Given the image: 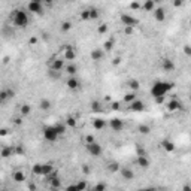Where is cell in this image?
Masks as SVG:
<instances>
[{"label": "cell", "instance_id": "6da1fadb", "mask_svg": "<svg viewBox=\"0 0 191 191\" xmlns=\"http://www.w3.org/2000/svg\"><path fill=\"white\" fill-rule=\"evenodd\" d=\"M11 20L17 28H26L28 26V14L24 9H15L11 14Z\"/></svg>", "mask_w": 191, "mask_h": 191}, {"label": "cell", "instance_id": "7a4b0ae2", "mask_svg": "<svg viewBox=\"0 0 191 191\" xmlns=\"http://www.w3.org/2000/svg\"><path fill=\"white\" fill-rule=\"evenodd\" d=\"M175 87L173 82H166V81H157L152 84L151 87V96L152 97H158V96H166L172 88Z\"/></svg>", "mask_w": 191, "mask_h": 191}, {"label": "cell", "instance_id": "3957f363", "mask_svg": "<svg viewBox=\"0 0 191 191\" xmlns=\"http://www.w3.org/2000/svg\"><path fill=\"white\" fill-rule=\"evenodd\" d=\"M85 149H87V152H88L90 155H93V157H100V155H102V152H103L102 145L97 142V140L90 142V143H85Z\"/></svg>", "mask_w": 191, "mask_h": 191}, {"label": "cell", "instance_id": "277c9868", "mask_svg": "<svg viewBox=\"0 0 191 191\" xmlns=\"http://www.w3.org/2000/svg\"><path fill=\"white\" fill-rule=\"evenodd\" d=\"M58 133H57V130H55L54 125H47V127H43V137H45V140L48 142H55L57 139H58Z\"/></svg>", "mask_w": 191, "mask_h": 191}, {"label": "cell", "instance_id": "5b68a950", "mask_svg": "<svg viewBox=\"0 0 191 191\" xmlns=\"http://www.w3.org/2000/svg\"><path fill=\"white\" fill-rule=\"evenodd\" d=\"M120 21H121V24H123L124 27H127V26L129 27H136L137 24H139V20L130 14H121L120 15Z\"/></svg>", "mask_w": 191, "mask_h": 191}, {"label": "cell", "instance_id": "8992f818", "mask_svg": "<svg viewBox=\"0 0 191 191\" xmlns=\"http://www.w3.org/2000/svg\"><path fill=\"white\" fill-rule=\"evenodd\" d=\"M61 49H63V58H64V61L66 60L67 61H73L76 58V49L72 45H64Z\"/></svg>", "mask_w": 191, "mask_h": 191}, {"label": "cell", "instance_id": "52a82bcc", "mask_svg": "<svg viewBox=\"0 0 191 191\" xmlns=\"http://www.w3.org/2000/svg\"><path fill=\"white\" fill-rule=\"evenodd\" d=\"M129 109L131 112H143V110L146 109V105L142 102V100H139V99H135L133 102L129 103Z\"/></svg>", "mask_w": 191, "mask_h": 191}, {"label": "cell", "instance_id": "ba28073f", "mask_svg": "<svg viewBox=\"0 0 191 191\" xmlns=\"http://www.w3.org/2000/svg\"><path fill=\"white\" fill-rule=\"evenodd\" d=\"M27 11L28 12H32V14L42 15L43 14V6H42V3H37V2H28Z\"/></svg>", "mask_w": 191, "mask_h": 191}, {"label": "cell", "instance_id": "9c48e42d", "mask_svg": "<svg viewBox=\"0 0 191 191\" xmlns=\"http://www.w3.org/2000/svg\"><path fill=\"white\" fill-rule=\"evenodd\" d=\"M109 127L110 130H114V131H123L124 129V121L123 120H120V118H110L109 121Z\"/></svg>", "mask_w": 191, "mask_h": 191}, {"label": "cell", "instance_id": "30bf717a", "mask_svg": "<svg viewBox=\"0 0 191 191\" xmlns=\"http://www.w3.org/2000/svg\"><path fill=\"white\" fill-rule=\"evenodd\" d=\"M166 109L169 110V112H176V110L182 109V103L179 102L178 99H172L169 102L166 103Z\"/></svg>", "mask_w": 191, "mask_h": 191}, {"label": "cell", "instance_id": "8fae6325", "mask_svg": "<svg viewBox=\"0 0 191 191\" xmlns=\"http://www.w3.org/2000/svg\"><path fill=\"white\" fill-rule=\"evenodd\" d=\"M120 173H121V176H123L124 181H133L135 179V172L131 167H120Z\"/></svg>", "mask_w": 191, "mask_h": 191}, {"label": "cell", "instance_id": "7c38bea8", "mask_svg": "<svg viewBox=\"0 0 191 191\" xmlns=\"http://www.w3.org/2000/svg\"><path fill=\"white\" fill-rule=\"evenodd\" d=\"M64 69V58H52L51 60V70L61 72Z\"/></svg>", "mask_w": 191, "mask_h": 191}, {"label": "cell", "instance_id": "4fadbf2b", "mask_svg": "<svg viewBox=\"0 0 191 191\" xmlns=\"http://www.w3.org/2000/svg\"><path fill=\"white\" fill-rule=\"evenodd\" d=\"M161 67H163L164 72H173L175 70V61L169 57H166L161 60Z\"/></svg>", "mask_w": 191, "mask_h": 191}, {"label": "cell", "instance_id": "5bb4252c", "mask_svg": "<svg viewBox=\"0 0 191 191\" xmlns=\"http://www.w3.org/2000/svg\"><path fill=\"white\" fill-rule=\"evenodd\" d=\"M152 15H154V20L158 21V22H161V21L166 20V11H164L163 7H155V9L152 11Z\"/></svg>", "mask_w": 191, "mask_h": 191}, {"label": "cell", "instance_id": "9a60e30c", "mask_svg": "<svg viewBox=\"0 0 191 191\" xmlns=\"http://www.w3.org/2000/svg\"><path fill=\"white\" fill-rule=\"evenodd\" d=\"M79 79L78 78H75V76H69L67 81H66V87H67L69 90H78L79 88Z\"/></svg>", "mask_w": 191, "mask_h": 191}, {"label": "cell", "instance_id": "2e32d148", "mask_svg": "<svg viewBox=\"0 0 191 191\" xmlns=\"http://www.w3.org/2000/svg\"><path fill=\"white\" fill-rule=\"evenodd\" d=\"M90 57H91V60H94V61H100V60H103V57H105V51H103V49H99V48H96V49L91 51Z\"/></svg>", "mask_w": 191, "mask_h": 191}, {"label": "cell", "instance_id": "e0dca14e", "mask_svg": "<svg viewBox=\"0 0 191 191\" xmlns=\"http://www.w3.org/2000/svg\"><path fill=\"white\" fill-rule=\"evenodd\" d=\"M137 164H139V167H142V169H148L149 167V158L148 155H137Z\"/></svg>", "mask_w": 191, "mask_h": 191}, {"label": "cell", "instance_id": "ac0fdd59", "mask_svg": "<svg viewBox=\"0 0 191 191\" xmlns=\"http://www.w3.org/2000/svg\"><path fill=\"white\" fill-rule=\"evenodd\" d=\"M106 127V121L103 120V118H96V120H93V129L96 130V131H100V130H103Z\"/></svg>", "mask_w": 191, "mask_h": 191}, {"label": "cell", "instance_id": "d6986e66", "mask_svg": "<svg viewBox=\"0 0 191 191\" xmlns=\"http://www.w3.org/2000/svg\"><path fill=\"white\" fill-rule=\"evenodd\" d=\"M14 155V146H3L0 149V157L2 158H9Z\"/></svg>", "mask_w": 191, "mask_h": 191}, {"label": "cell", "instance_id": "ffe728a7", "mask_svg": "<svg viewBox=\"0 0 191 191\" xmlns=\"http://www.w3.org/2000/svg\"><path fill=\"white\" fill-rule=\"evenodd\" d=\"M140 7H142L145 12H152V11L155 9V3H154V0H143V3Z\"/></svg>", "mask_w": 191, "mask_h": 191}, {"label": "cell", "instance_id": "44dd1931", "mask_svg": "<svg viewBox=\"0 0 191 191\" xmlns=\"http://www.w3.org/2000/svg\"><path fill=\"white\" fill-rule=\"evenodd\" d=\"M161 146H163V149L166 152H173L175 151V143L169 140V139H164L163 142H161Z\"/></svg>", "mask_w": 191, "mask_h": 191}, {"label": "cell", "instance_id": "7402d4cb", "mask_svg": "<svg viewBox=\"0 0 191 191\" xmlns=\"http://www.w3.org/2000/svg\"><path fill=\"white\" fill-rule=\"evenodd\" d=\"M51 108H52V103H51V100H48V99H42L41 102H39V109L43 110V112H48Z\"/></svg>", "mask_w": 191, "mask_h": 191}, {"label": "cell", "instance_id": "603a6c76", "mask_svg": "<svg viewBox=\"0 0 191 191\" xmlns=\"http://www.w3.org/2000/svg\"><path fill=\"white\" fill-rule=\"evenodd\" d=\"M64 70H66V73H67L69 76H75L76 73H78V66H76V64H73V63L70 61V64L64 66Z\"/></svg>", "mask_w": 191, "mask_h": 191}, {"label": "cell", "instance_id": "cb8c5ba5", "mask_svg": "<svg viewBox=\"0 0 191 191\" xmlns=\"http://www.w3.org/2000/svg\"><path fill=\"white\" fill-rule=\"evenodd\" d=\"M12 179H14L15 182H24V181H26V173L22 170H17V172H14Z\"/></svg>", "mask_w": 191, "mask_h": 191}, {"label": "cell", "instance_id": "d4e9b609", "mask_svg": "<svg viewBox=\"0 0 191 191\" xmlns=\"http://www.w3.org/2000/svg\"><path fill=\"white\" fill-rule=\"evenodd\" d=\"M120 163H116V161H112V163H108V166H106V170L110 172V173H115V172L120 170Z\"/></svg>", "mask_w": 191, "mask_h": 191}, {"label": "cell", "instance_id": "484cf974", "mask_svg": "<svg viewBox=\"0 0 191 191\" xmlns=\"http://www.w3.org/2000/svg\"><path fill=\"white\" fill-rule=\"evenodd\" d=\"M52 170H54V166H52L51 163L42 164V176H47V175H49Z\"/></svg>", "mask_w": 191, "mask_h": 191}, {"label": "cell", "instance_id": "4316f807", "mask_svg": "<svg viewBox=\"0 0 191 191\" xmlns=\"http://www.w3.org/2000/svg\"><path fill=\"white\" fill-rule=\"evenodd\" d=\"M72 28H73V24H72L70 21H63L61 24H60V30H61V32H64V33L70 32Z\"/></svg>", "mask_w": 191, "mask_h": 191}, {"label": "cell", "instance_id": "83f0119b", "mask_svg": "<svg viewBox=\"0 0 191 191\" xmlns=\"http://www.w3.org/2000/svg\"><path fill=\"white\" fill-rule=\"evenodd\" d=\"M55 130H57V133L61 136V135H64L66 133V129H67V125H66V123H57L54 125Z\"/></svg>", "mask_w": 191, "mask_h": 191}, {"label": "cell", "instance_id": "f1b7e54d", "mask_svg": "<svg viewBox=\"0 0 191 191\" xmlns=\"http://www.w3.org/2000/svg\"><path fill=\"white\" fill-rule=\"evenodd\" d=\"M30 112H32V106L27 105V103H26V105H22V106L20 108V115L21 116H27Z\"/></svg>", "mask_w": 191, "mask_h": 191}, {"label": "cell", "instance_id": "f546056e", "mask_svg": "<svg viewBox=\"0 0 191 191\" xmlns=\"http://www.w3.org/2000/svg\"><path fill=\"white\" fill-rule=\"evenodd\" d=\"M137 130H139V133H140V135H145V136L151 133V127L149 125H146V124H140V125L137 127Z\"/></svg>", "mask_w": 191, "mask_h": 191}, {"label": "cell", "instance_id": "4dcf8cb0", "mask_svg": "<svg viewBox=\"0 0 191 191\" xmlns=\"http://www.w3.org/2000/svg\"><path fill=\"white\" fill-rule=\"evenodd\" d=\"M91 110H93V112H100V110H102V102L93 100V102H91Z\"/></svg>", "mask_w": 191, "mask_h": 191}, {"label": "cell", "instance_id": "1f68e13d", "mask_svg": "<svg viewBox=\"0 0 191 191\" xmlns=\"http://www.w3.org/2000/svg\"><path fill=\"white\" fill-rule=\"evenodd\" d=\"M135 99H137V97H136V93H135V91H130V93H127V94H124V102H125V103L133 102Z\"/></svg>", "mask_w": 191, "mask_h": 191}, {"label": "cell", "instance_id": "d6a6232c", "mask_svg": "<svg viewBox=\"0 0 191 191\" xmlns=\"http://www.w3.org/2000/svg\"><path fill=\"white\" fill-rule=\"evenodd\" d=\"M127 85H129V88L131 90V91L139 90V81H137V79H130V81L127 82Z\"/></svg>", "mask_w": 191, "mask_h": 191}, {"label": "cell", "instance_id": "836d02e7", "mask_svg": "<svg viewBox=\"0 0 191 191\" xmlns=\"http://www.w3.org/2000/svg\"><path fill=\"white\" fill-rule=\"evenodd\" d=\"M108 30H109V26H108L106 22H103V24H100V26L97 27V33L105 34V33H108Z\"/></svg>", "mask_w": 191, "mask_h": 191}, {"label": "cell", "instance_id": "e575fe53", "mask_svg": "<svg viewBox=\"0 0 191 191\" xmlns=\"http://www.w3.org/2000/svg\"><path fill=\"white\" fill-rule=\"evenodd\" d=\"M66 125L67 127H76V118L75 116H67V120H66Z\"/></svg>", "mask_w": 191, "mask_h": 191}, {"label": "cell", "instance_id": "d590c367", "mask_svg": "<svg viewBox=\"0 0 191 191\" xmlns=\"http://www.w3.org/2000/svg\"><path fill=\"white\" fill-rule=\"evenodd\" d=\"M99 9H96V7H91L90 9V20H97L99 18Z\"/></svg>", "mask_w": 191, "mask_h": 191}, {"label": "cell", "instance_id": "8d00e7d4", "mask_svg": "<svg viewBox=\"0 0 191 191\" xmlns=\"http://www.w3.org/2000/svg\"><path fill=\"white\" fill-rule=\"evenodd\" d=\"M114 43H115V41H114V39H109V41L105 42V43H103V48H105V51H110V49L114 48Z\"/></svg>", "mask_w": 191, "mask_h": 191}, {"label": "cell", "instance_id": "74e56055", "mask_svg": "<svg viewBox=\"0 0 191 191\" xmlns=\"http://www.w3.org/2000/svg\"><path fill=\"white\" fill-rule=\"evenodd\" d=\"M75 185H76V190L78 191H84V190H87V188H88V185H87L85 181H79V182L75 184Z\"/></svg>", "mask_w": 191, "mask_h": 191}, {"label": "cell", "instance_id": "f35d334b", "mask_svg": "<svg viewBox=\"0 0 191 191\" xmlns=\"http://www.w3.org/2000/svg\"><path fill=\"white\" fill-rule=\"evenodd\" d=\"M32 172H33L34 175H42V164H34L33 167H32Z\"/></svg>", "mask_w": 191, "mask_h": 191}, {"label": "cell", "instance_id": "ab89813d", "mask_svg": "<svg viewBox=\"0 0 191 191\" xmlns=\"http://www.w3.org/2000/svg\"><path fill=\"white\" fill-rule=\"evenodd\" d=\"M79 17H81V20L88 21V20H90V9H84V11L81 12V15H79Z\"/></svg>", "mask_w": 191, "mask_h": 191}, {"label": "cell", "instance_id": "60d3db41", "mask_svg": "<svg viewBox=\"0 0 191 191\" xmlns=\"http://www.w3.org/2000/svg\"><path fill=\"white\" fill-rule=\"evenodd\" d=\"M24 152H26V149H24L21 145H18V146L14 148V154H24Z\"/></svg>", "mask_w": 191, "mask_h": 191}, {"label": "cell", "instance_id": "b9f144b4", "mask_svg": "<svg viewBox=\"0 0 191 191\" xmlns=\"http://www.w3.org/2000/svg\"><path fill=\"white\" fill-rule=\"evenodd\" d=\"M94 191H103V190H106V184H97L94 185V188H93Z\"/></svg>", "mask_w": 191, "mask_h": 191}, {"label": "cell", "instance_id": "7bdbcfd3", "mask_svg": "<svg viewBox=\"0 0 191 191\" xmlns=\"http://www.w3.org/2000/svg\"><path fill=\"white\" fill-rule=\"evenodd\" d=\"M124 33L127 34V36H131V34L135 33V27H129V26H127V27L124 28Z\"/></svg>", "mask_w": 191, "mask_h": 191}, {"label": "cell", "instance_id": "ee69618b", "mask_svg": "<svg viewBox=\"0 0 191 191\" xmlns=\"http://www.w3.org/2000/svg\"><path fill=\"white\" fill-rule=\"evenodd\" d=\"M184 52H185V55L191 57V48H190V45H188V43H185V45H184Z\"/></svg>", "mask_w": 191, "mask_h": 191}, {"label": "cell", "instance_id": "f6af8a7d", "mask_svg": "<svg viewBox=\"0 0 191 191\" xmlns=\"http://www.w3.org/2000/svg\"><path fill=\"white\" fill-rule=\"evenodd\" d=\"M164 99H166V96H158V97H154V100H155V103H157V105H161V103L164 102Z\"/></svg>", "mask_w": 191, "mask_h": 191}, {"label": "cell", "instance_id": "bcb514c9", "mask_svg": "<svg viewBox=\"0 0 191 191\" xmlns=\"http://www.w3.org/2000/svg\"><path fill=\"white\" fill-rule=\"evenodd\" d=\"M6 94H7V99H12V97H15V91L12 88H6Z\"/></svg>", "mask_w": 191, "mask_h": 191}, {"label": "cell", "instance_id": "7dc6e473", "mask_svg": "<svg viewBox=\"0 0 191 191\" xmlns=\"http://www.w3.org/2000/svg\"><path fill=\"white\" fill-rule=\"evenodd\" d=\"M82 173H84V175H88L90 173V166L88 164H84V166H82Z\"/></svg>", "mask_w": 191, "mask_h": 191}, {"label": "cell", "instance_id": "c3c4849f", "mask_svg": "<svg viewBox=\"0 0 191 191\" xmlns=\"http://www.w3.org/2000/svg\"><path fill=\"white\" fill-rule=\"evenodd\" d=\"M14 124L21 125V124H22V116H15V118H14Z\"/></svg>", "mask_w": 191, "mask_h": 191}, {"label": "cell", "instance_id": "681fc988", "mask_svg": "<svg viewBox=\"0 0 191 191\" xmlns=\"http://www.w3.org/2000/svg\"><path fill=\"white\" fill-rule=\"evenodd\" d=\"M37 42H39V39H37L36 36H33V37H30L28 43H30V45H37Z\"/></svg>", "mask_w": 191, "mask_h": 191}, {"label": "cell", "instance_id": "f907efd6", "mask_svg": "<svg viewBox=\"0 0 191 191\" xmlns=\"http://www.w3.org/2000/svg\"><path fill=\"white\" fill-rule=\"evenodd\" d=\"M0 97H2L5 102H6V100H9V99H7V94H6V90H2V91H0Z\"/></svg>", "mask_w": 191, "mask_h": 191}, {"label": "cell", "instance_id": "816d5d0a", "mask_svg": "<svg viewBox=\"0 0 191 191\" xmlns=\"http://www.w3.org/2000/svg\"><path fill=\"white\" fill-rule=\"evenodd\" d=\"M110 108H112L114 110H120V102H112Z\"/></svg>", "mask_w": 191, "mask_h": 191}, {"label": "cell", "instance_id": "f5cc1de1", "mask_svg": "<svg viewBox=\"0 0 191 191\" xmlns=\"http://www.w3.org/2000/svg\"><path fill=\"white\" fill-rule=\"evenodd\" d=\"M121 61H123V60H121V57H115V58H114V61H112V64H114V66H118V64H121Z\"/></svg>", "mask_w": 191, "mask_h": 191}, {"label": "cell", "instance_id": "db71d44e", "mask_svg": "<svg viewBox=\"0 0 191 191\" xmlns=\"http://www.w3.org/2000/svg\"><path fill=\"white\" fill-rule=\"evenodd\" d=\"M182 3H184V0H175V2H173V6L179 7V6H182Z\"/></svg>", "mask_w": 191, "mask_h": 191}, {"label": "cell", "instance_id": "11a10c76", "mask_svg": "<svg viewBox=\"0 0 191 191\" xmlns=\"http://www.w3.org/2000/svg\"><path fill=\"white\" fill-rule=\"evenodd\" d=\"M130 7H131V9H139L140 5H139L137 2H133V3H130Z\"/></svg>", "mask_w": 191, "mask_h": 191}, {"label": "cell", "instance_id": "9f6ffc18", "mask_svg": "<svg viewBox=\"0 0 191 191\" xmlns=\"http://www.w3.org/2000/svg\"><path fill=\"white\" fill-rule=\"evenodd\" d=\"M94 140H96V139H94V137H93V136H91V135H88V136L85 137V143H90V142H94Z\"/></svg>", "mask_w": 191, "mask_h": 191}, {"label": "cell", "instance_id": "6f0895ef", "mask_svg": "<svg viewBox=\"0 0 191 191\" xmlns=\"http://www.w3.org/2000/svg\"><path fill=\"white\" fill-rule=\"evenodd\" d=\"M66 190H67V191H78V190H76V185H69Z\"/></svg>", "mask_w": 191, "mask_h": 191}, {"label": "cell", "instance_id": "680465c9", "mask_svg": "<svg viewBox=\"0 0 191 191\" xmlns=\"http://www.w3.org/2000/svg\"><path fill=\"white\" fill-rule=\"evenodd\" d=\"M7 135V129H0V136H6Z\"/></svg>", "mask_w": 191, "mask_h": 191}, {"label": "cell", "instance_id": "91938a15", "mask_svg": "<svg viewBox=\"0 0 191 191\" xmlns=\"http://www.w3.org/2000/svg\"><path fill=\"white\" fill-rule=\"evenodd\" d=\"M3 63H5V64H7V63H9V57H3Z\"/></svg>", "mask_w": 191, "mask_h": 191}, {"label": "cell", "instance_id": "94428289", "mask_svg": "<svg viewBox=\"0 0 191 191\" xmlns=\"http://www.w3.org/2000/svg\"><path fill=\"white\" fill-rule=\"evenodd\" d=\"M43 2H45V3H48V5H51V3H52L54 0H43Z\"/></svg>", "mask_w": 191, "mask_h": 191}, {"label": "cell", "instance_id": "6125c7cd", "mask_svg": "<svg viewBox=\"0 0 191 191\" xmlns=\"http://www.w3.org/2000/svg\"><path fill=\"white\" fill-rule=\"evenodd\" d=\"M30 2H37V3H42L43 0H30Z\"/></svg>", "mask_w": 191, "mask_h": 191}, {"label": "cell", "instance_id": "be15d7a7", "mask_svg": "<svg viewBox=\"0 0 191 191\" xmlns=\"http://www.w3.org/2000/svg\"><path fill=\"white\" fill-rule=\"evenodd\" d=\"M3 103H5V100H3V99H2V97H0V106H2V105H3Z\"/></svg>", "mask_w": 191, "mask_h": 191}, {"label": "cell", "instance_id": "e7e4bbea", "mask_svg": "<svg viewBox=\"0 0 191 191\" xmlns=\"http://www.w3.org/2000/svg\"><path fill=\"white\" fill-rule=\"evenodd\" d=\"M163 0H154V3H161Z\"/></svg>", "mask_w": 191, "mask_h": 191}, {"label": "cell", "instance_id": "03108f58", "mask_svg": "<svg viewBox=\"0 0 191 191\" xmlns=\"http://www.w3.org/2000/svg\"><path fill=\"white\" fill-rule=\"evenodd\" d=\"M66 2H72V0H66Z\"/></svg>", "mask_w": 191, "mask_h": 191}]
</instances>
